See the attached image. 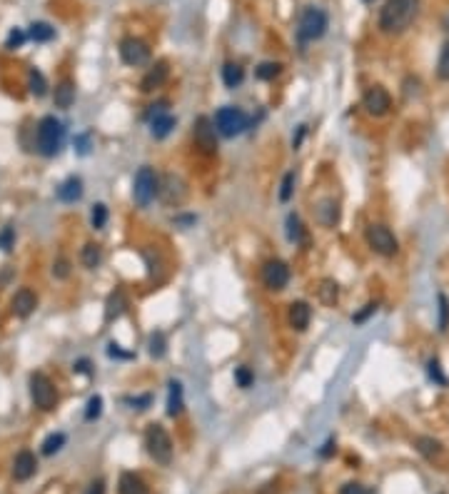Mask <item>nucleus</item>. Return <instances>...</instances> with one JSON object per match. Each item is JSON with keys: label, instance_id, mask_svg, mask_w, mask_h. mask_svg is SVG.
<instances>
[{"label": "nucleus", "instance_id": "3", "mask_svg": "<svg viewBox=\"0 0 449 494\" xmlns=\"http://www.w3.org/2000/svg\"><path fill=\"white\" fill-rule=\"evenodd\" d=\"M215 130L222 135V138H235V135H240V132L247 130L249 120L247 115H245V110H240V107H220L218 113H215Z\"/></svg>", "mask_w": 449, "mask_h": 494}, {"label": "nucleus", "instance_id": "32", "mask_svg": "<svg viewBox=\"0 0 449 494\" xmlns=\"http://www.w3.org/2000/svg\"><path fill=\"white\" fill-rule=\"evenodd\" d=\"M30 93L35 95V98H43V95L48 93V82H45L40 70H30Z\"/></svg>", "mask_w": 449, "mask_h": 494}, {"label": "nucleus", "instance_id": "45", "mask_svg": "<svg viewBox=\"0 0 449 494\" xmlns=\"http://www.w3.org/2000/svg\"><path fill=\"white\" fill-rule=\"evenodd\" d=\"M340 494H367V489L362 487V484H357V482H349V484H344L340 489Z\"/></svg>", "mask_w": 449, "mask_h": 494}, {"label": "nucleus", "instance_id": "50", "mask_svg": "<svg viewBox=\"0 0 449 494\" xmlns=\"http://www.w3.org/2000/svg\"><path fill=\"white\" fill-rule=\"evenodd\" d=\"M330 452H332V442H327V444H324V450H322V457H327Z\"/></svg>", "mask_w": 449, "mask_h": 494}, {"label": "nucleus", "instance_id": "49", "mask_svg": "<svg viewBox=\"0 0 449 494\" xmlns=\"http://www.w3.org/2000/svg\"><path fill=\"white\" fill-rule=\"evenodd\" d=\"M75 145H78V152H80V155H85V152H87V135H80Z\"/></svg>", "mask_w": 449, "mask_h": 494}, {"label": "nucleus", "instance_id": "12", "mask_svg": "<svg viewBox=\"0 0 449 494\" xmlns=\"http://www.w3.org/2000/svg\"><path fill=\"white\" fill-rule=\"evenodd\" d=\"M157 195H160V200L165 202V205H180V202L185 200L187 188H185V182H182L177 175H165L162 177V182H160Z\"/></svg>", "mask_w": 449, "mask_h": 494}, {"label": "nucleus", "instance_id": "13", "mask_svg": "<svg viewBox=\"0 0 449 494\" xmlns=\"http://www.w3.org/2000/svg\"><path fill=\"white\" fill-rule=\"evenodd\" d=\"M215 123L207 118H200L197 125H195V143L202 148L205 152H215L218 150V138H215Z\"/></svg>", "mask_w": 449, "mask_h": 494}, {"label": "nucleus", "instance_id": "38", "mask_svg": "<svg viewBox=\"0 0 449 494\" xmlns=\"http://www.w3.org/2000/svg\"><path fill=\"white\" fill-rule=\"evenodd\" d=\"M100 414H103V397H90V402H87V409H85V419L87 422H93V419H98Z\"/></svg>", "mask_w": 449, "mask_h": 494}, {"label": "nucleus", "instance_id": "20", "mask_svg": "<svg viewBox=\"0 0 449 494\" xmlns=\"http://www.w3.org/2000/svg\"><path fill=\"white\" fill-rule=\"evenodd\" d=\"M118 494H148V484L132 472H123L118 482Z\"/></svg>", "mask_w": 449, "mask_h": 494}, {"label": "nucleus", "instance_id": "34", "mask_svg": "<svg viewBox=\"0 0 449 494\" xmlns=\"http://www.w3.org/2000/svg\"><path fill=\"white\" fill-rule=\"evenodd\" d=\"M282 73V65L280 63H262L260 68L255 70V76L260 78V80H274V78Z\"/></svg>", "mask_w": 449, "mask_h": 494}, {"label": "nucleus", "instance_id": "43", "mask_svg": "<svg viewBox=\"0 0 449 494\" xmlns=\"http://www.w3.org/2000/svg\"><path fill=\"white\" fill-rule=\"evenodd\" d=\"M53 275H55L58 280H65V277L70 275V265H68V260H58L55 267H53Z\"/></svg>", "mask_w": 449, "mask_h": 494}, {"label": "nucleus", "instance_id": "11", "mask_svg": "<svg viewBox=\"0 0 449 494\" xmlns=\"http://www.w3.org/2000/svg\"><path fill=\"white\" fill-rule=\"evenodd\" d=\"M120 58H123L125 65L137 68V65H145L150 60V48L140 38H125L120 43Z\"/></svg>", "mask_w": 449, "mask_h": 494}, {"label": "nucleus", "instance_id": "2", "mask_svg": "<svg viewBox=\"0 0 449 494\" xmlns=\"http://www.w3.org/2000/svg\"><path fill=\"white\" fill-rule=\"evenodd\" d=\"M62 140H65V127H62V123L55 115H45V118L37 123V130H35L37 150L43 152L45 157H53L62 148Z\"/></svg>", "mask_w": 449, "mask_h": 494}, {"label": "nucleus", "instance_id": "22", "mask_svg": "<svg viewBox=\"0 0 449 494\" xmlns=\"http://www.w3.org/2000/svg\"><path fill=\"white\" fill-rule=\"evenodd\" d=\"M414 447H417V452L424 459H437V457L442 455V442L434 437H417L414 439Z\"/></svg>", "mask_w": 449, "mask_h": 494}, {"label": "nucleus", "instance_id": "35", "mask_svg": "<svg viewBox=\"0 0 449 494\" xmlns=\"http://www.w3.org/2000/svg\"><path fill=\"white\" fill-rule=\"evenodd\" d=\"M287 238H290V242H299L302 240V222H299L297 215L287 218Z\"/></svg>", "mask_w": 449, "mask_h": 494}, {"label": "nucleus", "instance_id": "30", "mask_svg": "<svg viewBox=\"0 0 449 494\" xmlns=\"http://www.w3.org/2000/svg\"><path fill=\"white\" fill-rule=\"evenodd\" d=\"M150 355L155 357V360H160V357H165V347H168V342H165V335L162 332H155V335H150Z\"/></svg>", "mask_w": 449, "mask_h": 494}, {"label": "nucleus", "instance_id": "48", "mask_svg": "<svg viewBox=\"0 0 449 494\" xmlns=\"http://www.w3.org/2000/svg\"><path fill=\"white\" fill-rule=\"evenodd\" d=\"M85 494H105V487H103V482H93V484H90V489H87Z\"/></svg>", "mask_w": 449, "mask_h": 494}, {"label": "nucleus", "instance_id": "36", "mask_svg": "<svg viewBox=\"0 0 449 494\" xmlns=\"http://www.w3.org/2000/svg\"><path fill=\"white\" fill-rule=\"evenodd\" d=\"M90 222H93L95 230H103L107 222V207L103 205V202H98V205L93 207V213H90Z\"/></svg>", "mask_w": 449, "mask_h": 494}, {"label": "nucleus", "instance_id": "31", "mask_svg": "<svg viewBox=\"0 0 449 494\" xmlns=\"http://www.w3.org/2000/svg\"><path fill=\"white\" fill-rule=\"evenodd\" d=\"M62 444H65V434L62 432H55V434H50V437H45L43 442V455H55V452L62 450Z\"/></svg>", "mask_w": 449, "mask_h": 494}, {"label": "nucleus", "instance_id": "51", "mask_svg": "<svg viewBox=\"0 0 449 494\" xmlns=\"http://www.w3.org/2000/svg\"><path fill=\"white\" fill-rule=\"evenodd\" d=\"M364 3H372V0H364Z\"/></svg>", "mask_w": 449, "mask_h": 494}, {"label": "nucleus", "instance_id": "29", "mask_svg": "<svg viewBox=\"0 0 449 494\" xmlns=\"http://www.w3.org/2000/svg\"><path fill=\"white\" fill-rule=\"evenodd\" d=\"M317 294L324 305H335L337 297H340V285L335 280H322V285L317 288Z\"/></svg>", "mask_w": 449, "mask_h": 494}, {"label": "nucleus", "instance_id": "24", "mask_svg": "<svg viewBox=\"0 0 449 494\" xmlns=\"http://www.w3.org/2000/svg\"><path fill=\"white\" fill-rule=\"evenodd\" d=\"M53 100H55V105L62 107V110L73 105V103H75V88H73V82H68V80L60 82V85L55 88V95H53Z\"/></svg>", "mask_w": 449, "mask_h": 494}, {"label": "nucleus", "instance_id": "40", "mask_svg": "<svg viewBox=\"0 0 449 494\" xmlns=\"http://www.w3.org/2000/svg\"><path fill=\"white\" fill-rule=\"evenodd\" d=\"M235 382H237V385H240L243 389H247L249 385L255 382V375L249 372V367H237V369H235Z\"/></svg>", "mask_w": 449, "mask_h": 494}, {"label": "nucleus", "instance_id": "18", "mask_svg": "<svg viewBox=\"0 0 449 494\" xmlns=\"http://www.w3.org/2000/svg\"><path fill=\"white\" fill-rule=\"evenodd\" d=\"M165 80H168V63L160 60V63H155L145 73V78L140 80V90H143V93H152V90L160 88Z\"/></svg>", "mask_w": 449, "mask_h": 494}, {"label": "nucleus", "instance_id": "26", "mask_svg": "<svg viewBox=\"0 0 449 494\" xmlns=\"http://www.w3.org/2000/svg\"><path fill=\"white\" fill-rule=\"evenodd\" d=\"M125 294H123V290H115V292L110 294V300H107V310H105V319L110 322V319H115V317H120L123 315V310H125Z\"/></svg>", "mask_w": 449, "mask_h": 494}, {"label": "nucleus", "instance_id": "42", "mask_svg": "<svg viewBox=\"0 0 449 494\" xmlns=\"http://www.w3.org/2000/svg\"><path fill=\"white\" fill-rule=\"evenodd\" d=\"M12 242H15V232H12V227H6V230L0 232V247H3V250H10Z\"/></svg>", "mask_w": 449, "mask_h": 494}, {"label": "nucleus", "instance_id": "39", "mask_svg": "<svg viewBox=\"0 0 449 494\" xmlns=\"http://www.w3.org/2000/svg\"><path fill=\"white\" fill-rule=\"evenodd\" d=\"M437 300H439V332H447V327H449V300L444 297V294H439Z\"/></svg>", "mask_w": 449, "mask_h": 494}, {"label": "nucleus", "instance_id": "7", "mask_svg": "<svg viewBox=\"0 0 449 494\" xmlns=\"http://www.w3.org/2000/svg\"><path fill=\"white\" fill-rule=\"evenodd\" d=\"M367 245L382 257H394L399 250V242L397 238H394V232L387 225H380V222H377V225L372 222V225L367 227Z\"/></svg>", "mask_w": 449, "mask_h": 494}, {"label": "nucleus", "instance_id": "28", "mask_svg": "<svg viewBox=\"0 0 449 494\" xmlns=\"http://www.w3.org/2000/svg\"><path fill=\"white\" fill-rule=\"evenodd\" d=\"M222 80H224L227 88H237V85L245 80V70L240 68L237 63H227L222 68Z\"/></svg>", "mask_w": 449, "mask_h": 494}, {"label": "nucleus", "instance_id": "4", "mask_svg": "<svg viewBox=\"0 0 449 494\" xmlns=\"http://www.w3.org/2000/svg\"><path fill=\"white\" fill-rule=\"evenodd\" d=\"M327 30V13L319 10V8H307L299 15L297 23V38L302 43H312V40H319Z\"/></svg>", "mask_w": 449, "mask_h": 494}, {"label": "nucleus", "instance_id": "44", "mask_svg": "<svg viewBox=\"0 0 449 494\" xmlns=\"http://www.w3.org/2000/svg\"><path fill=\"white\" fill-rule=\"evenodd\" d=\"M430 377L434 382H439V385H447V377L442 375V369H439V362H437V360H432L430 362Z\"/></svg>", "mask_w": 449, "mask_h": 494}, {"label": "nucleus", "instance_id": "1", "mask_svg": "<svg viewBox=\"0 0 449 494\" xmlns=\"http://www.w3.org/2000/svg\"><path fill=\"white\" fill-rule=\"evenodd\" d=\"M419 0H387L380 10V30L387 35H399L417 18Z\"/></svg>", "mask_w": 449, "mask_h": 494}, {"label": "nucleus", "instance_id": "46", "mask_svg": "<svg viewBox=\"0 0 449 494\" xmlns=\"http://www.w3.org/2000/svg\"><path fill=\"white\" fill-rule=\"evenodd\" d=\"M374 310H377V305H367L360 315H355V317H352V322H355V325H362V322H364V319H367L369 315L374 312Z\"/></svg>", "mask_w": 449, "mask_h": 494}, {"label": "nucleus", "instance_id": "19", "mask_svg": "<svg viewBox=\"0 0 449 494\" xmlns=\"http://www.w3.org/2000/svg\"><path fill=\"white\" fill-rule=\"evenodd\" d=\"M173 127H175V118L165 113V110H157V113L150 115V130H152V135H155L157 140L168 138Z\"/></svg>", "mask_w": 449, "mask_h": 494}, {"label": "nucleus", "instance_id": "6", "mask_svg": "<svg viewBox=\"0 0 449 494\" xmlns=\"http://www.w3.org/2000/svg\"><path fill=\"white\" fill-rule=\"evenodd\" d=\"M157 190H160V180H157L155 170L152 168H140L137 170L135 180H132V200L140 207H148L155 200Z\"/></svg>", "mask_w": 449, "mask_h": 494}, {"label": "nucleus", "instance_id": "27", "mask_svg": "<svg viewBox=\"0 0 449 494\" xmlns=\"http://www.w3.org/2000/svg\"><path fill=\"white\" fill-rule=\"evenodd\" d=\"M28 38H33L35 43H48V40L55 38V28L48 26V23H33L30 30H28Z\"/></svg>", "mask_w": 449, "mask_h": 494}, {"label": "nucleus", "instance_id": "41", "mask_svg": "<svg viewBox=\"0 0 449 494\" xmlns=\"http://www.w3.org/2000/svg\"><path fill=\"white\" fill-rule=\"evenodd\" d=\"M23 43H25V33L18 30V28H15V30H10V35H8V48H10V51H15V48H20Z\"/></svg>", "mask_w": 449, "mask_h": 494}, {"label": "nucleus", "instance_id": "47", "mask_svg": "<svg viewBox=\"0 0 449 494\" xmlns=\"http://www.w3.org/2000/svg\"><path fill=\"white\" fill-rule=\"evenodd\" d=\"M130 405H137V409H145V407L150 405V394H143V397H135V400H130Z\"/></svg>", "mask_w": 449, "mask_h": 494}, {"label": "nucleus", "instance_id": "33", "mask_svg": "<svg viewBox=\"0 0 449 494\" xmlns=\"http://www.w3.org/2000/svg\"><path fill=\"white\" fill-rule=\"evenodd\" d=\"M437 78L444 82L449 80V43H444L442 53H439V60H437Z\"/></svg>", "mask_w": 449, "mask_h": 494}, {"label": "nucleus", "instance_id": "8", "mask_svg": "<svg viewBox=\"0 0 449 494\" xmlns=\"http://www.w3.org/2000/svg\"><path fill=\"white\" fill-rule=\"evenodd\" d=\"M30 397L35 402V407H40L43 412H50L58 405V389L50 382V377H45L43 372H35L30 377Z\"/></svg>", "mask_w": 449, "mask_h": 494}, {"label": "nucleus", "instance_id": "16", "mask_svg": "<svg viewBox=\"0 0 449 494\" xmlns=\"http://www.w3.org/2000/svg\"><path fill=\"white\" fill-rule=\"evenodd\" d=\"M310 319H312V307L302 300L292 302L290 310H287V322H290V327L297 332H305L307 327H310Z\"/></svg>", "mask_w": 449, "mask_h": 494}, {"label": "nucleus", "instance_id": "14", "mask_svg": "<svg viewBox=\"0 0 449 494\" xmlns=\"http://www.w3.org/2000/svg\"><path fill=\"white\" fill-rule=\"evenodd\" d=\"M37 472V459L35 455H33L30 450H23L18 452V457H15V462H12V477L18 482H28L33 475Z\"/></svg>", "mask_w": 449, "mask_h": 494}, {"label": "nucleus", "instance_id": "5", "mask_svg": "<svg viewBox=\"0 0 449 494\" xmlns=\"http://www.w3.org/2000/svg\"><path fill=\"white\" fill-rule=\"evenodd\" d=\"M145 447H148V455L157 464L173 462V442H170V434L160 425H150V430L145 432Z\"/></svg>", "mask_w": 449, "mask_h": 494}, {"label": "nucleus", "instance_id": "10", "mask_svg": "<svg viewBox=\"0 0 449 494\" xmlns=\"http://www.w3.org/2000/svg\"><path fill=\"white\" fill-rule=\"evenodd\" d=\"M262 282H265V288L274 290V292L285 290L287 282H290V267H287V263H282V260L265 263V267H262Z\"/></svg>", "mask_w": 449, "mask_h": 494}, {"label": "nucleus", "instance_id": "9", "mask_svg": "<svg viewBox=\"0 0 449 494\" xmlns=\"http://www.w3.org/2000/svg\"><path fill=\"white\" fill-rule=\"evenodd\" d=\"M362 107H364L367 115H372V118H382V115H387L392 110V98H389V93H387L382 85H372V88L364 93V98H362Z\"/></svg>", "mask_w": 449, "mask_h": 494}, {"label": "nucleus", "instance_id": "25", "mask_svg": "<svg viewBox=\"0 0 449 494\" xmlns=\"http://www.w3.org/2000/svg\"><path fill=\"white\" fill-rule=\"evenodd\" d=\"M100 260H103V250H100V245L87 242L85 247H82V252H80V263L85 265L87 270H95L100 265Z\"/></svg>", "mask_w": 449, "mask_h": 494}, {"label": "nucleus", "instance_id": "15", "mask_svg": "<svg viewBox=\"0 0 449 494\" xmlns=\"http://www.w3.org/2000/svg\"><path fill=\"white\" fill-rule=\"evenodd\" d=\"M315 220L322 227H335L340 222V202L332 197H324L315 205Z\"/></svg>", "mask_w": 449, "mask_h": 494}, {"label": "nucleus", "instance_id": "17", "mask_svg": "<svg viewBox=\"0 0 449 494\" xmlns=\"http://www.w3.org/2000/svg\"><path fill=\"white\" fill-rule=\"evenodd\" d=\"M10 305H12V312L18 315V317H28V315L35 312V307H37V294L33 292V290L23 288V290H18V292H15V297H12Z\"/></svg>", "mask_w": 449, "mask_h": 494}, {"label": "nucleus", "instance_id": "23", "mask_svg": "<svg viewBox=\"0 0 449 494\" xmlns=\"http://www.w3.org/2000/svg\"><path fill=\"white\" fill-rule=\"evenodd\" d=\"M182 407H185V402H182V385L180 382H170V394H168V414L170 417H177V414L182 412Z\"/></svg>", "mask_w": 449, "mask_h": 494}, {"label": "nucleus", "instance_id": "37", "mask_svg": "<svg viewBox=\"0 0 449 494\" xmlns=\"http://www.w3.org/2000/svg\"><path fill=\"white\" fill-rule=\"evenodd\" d=\"M294 173H287L285 177H282V188H280V200L282 202H290L292 200V193H294Z\"/></svg>", "mask_w": 449, "mask_h": 494}, {"label": "nucleus", "instance_id": "21", "mask_svg": "<svg viewBox=\"0 0 449 494\" xmlns=\"http://www.w3.org/2000/svg\"><path fill=\"white\" fill-rule=\"evenodd\" d=\"M58 197L62 202H75L82 197V180L80 177H68V180L62 182L60 188H58Z\"/></svg>", "mask_w": 449, "mask_h": 494}]
</instances>
